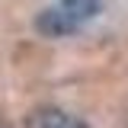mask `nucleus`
Masks as SVG:
<instances>
[{"instance_id":"1","label":"nucleus","mask_w":128,"mask_h":128,"mask_svg":"<svg viewBox=\"0 0 128 128\" xmlns=\"http://www.w3.org/2000/svg\"><path fill=\"white\" fill-rule=\"evenodd\" d=\"M77 26H80V22H77V19H70L61 6H58V10H42V13H38V19H35V29L42 32V35H48V38L70 35Z\"/></svg>"},{"instance_id":"2","label":"nucleus","mask_w":128,"mask_h":128,"mask_svg":"<svg viewBox=\"0 0 128 128\" xmlns=\"http://www.w3.org/2000/svg\"><path fill=\"white\" fill-rule=\"evenodd\" d=\"M29 128H90V125L77 115L61 112V109H38V112H32Z\"/></svg>"},{"instance_id":"3","label":"nucleus","mask_w":128,"mask_h":128,"mask_svg":"<svg viewBox=\"0 0 128 128\" xmlns=\"http://www.w3.org/2000/svg\"><path fill=\"white\" fill-rule=\"evenodd\" d=\"M99 6H102V0H61V10L70 19H77V22H86V19H93L99 13Z\"/></svg>"}]
</instances>
